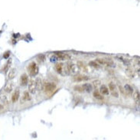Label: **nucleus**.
<instances>
[{"label": "nucleus", "mask_w": 140, "mask_h": 140, "mask_svg": "<svg viewBox=\"0 0 140 140\" xmlns=\"http://www.w3.org/2000/svg\"><path fill=\"white\" fill-rule=\"evenodd\" d=\"M100 85V81H99V80H97V81H95L94 82V86L96 87H99Z\"/></svg>", "instance_id": "nucleus-29"}, {"label": "nucleus", "mask_w": 140, "mask_h": 140, "mask_svg": "<svg viewBox=\"0 0 140 140\" xmlns=\"http://www.w3.org/2000/svg\"><path fill=\"white\" fill-rule=\"evenodd\" d=\"M89 64H90L91 67H95V68H98L99 67H100V64H98L97 61H90Z\"/></svg>", "instance_id": "nucleus-21"}, {"label": "nucleus", "mask_w": 140, "mask_h": 140, "mask_svg": "<svg viewBox=\"0 0 140 140\" xmlns=\"http://www.w3.org/2000/svg\"><path fill=\"white\" fill-rule=\"evenodd\" d=\"M100 93L103 94V95H108L109 94V89L103 85V86L100 87Z\"/></svg>", "instance_id": "nucleus-17"}, {"label": "nucleus", "mask_w": 140, "mask_h": 140, "mask_svg": "<svg viewBox=\"0 0 140 140\" xmlns=\"http://www.w3.org/2000/svg\"><path fill=\"white\" fill-rule=\"evenodd\" d=\"M3 109V106L2 105H0V110H2Z\"/></svg>", "instance_id": "nucleus-31"}, {"label": "nucleus", "mask_w": 140, "mask_h": 140, "mask_svg": "<svg viewBox=\"0 0 140 140\" xmlns=\"http://www.w3.org/2000/svg\"><path fill=\"white\" fill-rule=\"evenodd\" d=\"M28 90L30 93H35L36 91V84H35V80H32L28 84Z\"/></svg>", "instance_id": "nucleus-6"}, {"label": "nucleus", "mask_w": 140, "mask_h": 140, "mask_svg": "<svg viewBox=\"0 0 140 140\" xmlns=\"http://www.w3.org/2000/svg\"><path fill=\"white\" fill-rule=\"evenodd\" d=\"M9 52H7V53H6V54H4V57H5V58H8V57H9Z\"/></svg>", "instance_id": "nucleus-30"}, {"label": "nucleus", "mask_w": 140, "mask_h": 140, "mask_svg": "<svg viewBox=\"0 0 140 140\" xmlns=\"http://www.w3.org/2000/svg\"><path fill=\"white\" fill-rule=\"evenodd\" d=\"M57 60H59V58H58V57L57 56H53V57H51V61H57Z\"/></svg>", "instance_id": "nucleus-28"}, {"label": "nucleus", "mask_w": 140, "mask_h": 140, "mask_svg": "<svg viewBox=\"0 0 140 140\" xmlns=\"http://www.w3.org/2000/svg\"><path fill=\"white\" fill-rule=\"evenodd\" d=\"M74 90H77V91H80V92H83L84 91L82 86H76V87H74Z\"/></svg>", "instance_id": "nucleus-25"}, {"label": "nucleus", "mask_w": 140, "mask_h": 140, "mask_svg": "<svg viewBox=\"0 0 140 140\" xmlns=\"http://www.w3.org/2000/svg\"><path fill=\"white\" fill-rule=\"evenodd\" d=\"M0 100H1L3 104H8V100H7V97H6L5 96H1L0 97Z\"/></svg>", "instance_id": "nucleus-23"}, {"label": "nucleus", "mask_w": 140, "mask_h": 140, "mask_svg": "<svg viewBox=\"0 0 140 140\" xmlns=\"http://www.w3.org/2000/svg\"><path fill=\"white\" fill-rule=\"evenodd\" d=\"M28 75L27 74H23L22 76H21L20 78V84L22 86H26L28 84Z\"/></svg>", "instance_id": "nucleus-8"}, {"label": "nucleus", "mask_w": 140, "mask_h": 140, "mask_svg": "<svg viewBox=\"0 0 140 140\" xmlns=\"http://www.w3.org/2000/svg\"><path fill=\"white\" fill-rule=\"evenodd\" d=\"M82 87H83L84 91H86V92H91L92 90H93L92 85L90 84H84L82 85Z\"/></svg>", "instance_id": "nucleus-13"}, {"label": "nucleus", "mask_w": 140, "mask_h": 140, "mask_svg": "<svg viewBox=\"0 0 140 140\" xmlns=\"http://www.w3.org/2000/svg\"><path fill=\"white\" fill-rule=\"evenodd\" d=\"M28 71L29 74L32 77L35 76L38 73V67H37V64L35 62H32L28 65Z\"/></svg>", "instance_id": "nucleus-1"}, {"label": "nucleus", "mask_w": 140, "mask_h": 140, "mask_svg": "<svg viewBox=\"0 0 140 140\" xmlns=\"http://www.w3.org/2000/svg\"><path fill=\"white\" fill-rule=\"evenodd\" d=\"M126 74H128V76L129 77H134V74H133L132 70V69H129V68L126 70Z\"/></svg>", "instance_id": "nucleus-24"}, {"label": "nucleus", "mask_w": 140, "mask_h": 140, "mask_svg": "<svg viewBox=\"0 0 140 140\" xmlns=\"http://www.w3.org/2000/svg\"><path fill=\"white\" fill-rule=\"evenodd\" d=\"M89 80V77L87 76H83V75H77L74 77V80L76 81H83Z\"/></svg>", "instance_id": "nucleus-14"}, {"label": "nucleus", "mask_w": 140, "mask_h": 140, "mask_svg": "<svg viewBox=\"0 0 140 140\" xmlns=\"http://www.w3.org/2000/svg\"><path fill=\"white\" fill-rule=\"evenodd\" d=\"M4 90L5 92H7V93H10V92L13 90V84L12 83H9L8 84H6Z\"/></svg>", "instance_id": "nucleus-18"}, {"label": "nucleus", "mask_w": 140, "mask_h": 140, "mask_svg": "<svg viewBox=\"0 0 140 140\" xmlns=\"http://www.w3.org/2000/svg\"><path fill=\"white\" fill-rule=\"evenodd\" d=\"M56 85L53 83H46L44 85V89L46 92H52L55 90Z\"/></svg>", "instance_id": "nucleus-4"}, {"label": "nucleus", "mask_w": 140, "mask_h": 140, "mask_svg": "<svg viewBox=\"0 0 140 140\" xmlns=\"http://www.w3.org/2000/svg\"><path fill=\"white\" fill-rule=\"evenodd\" d=\"M35 84H36V90H42L43 88V85H42V79L39 77H37L36 80H35Z\"/></svg>", "instance_id": "nucleus-9"}, {"label": "nucleus", "mask_w": 140, "mask_h": 140, "mask_svg": "<svg viewBox=\"0 0 140 140\" xmlns=\"http://www.w3.org/2000/svg\"><path fill=\"white\" fill-rule=\"evenodd\" d=\"M44 59H45V56H44V54H40V55H38V60L40 61H44Z\"/></svg>", "instance_id": "nucleus-27"}, {"label": "nucleus", "mask_w": 140, "mask_h": 140, "mask_svg": "<svg viewBox=\"0 0 140 140\" xmlns=\"http://www.w3.org/2000/svg\"><path fill=\"white\" fill-rule=\"evenodd\" d=\"M57 56L58 57L59 59H70V56H69L68 54H64V53H61V52H58V53H56Z\"/></svg>", "instance_id": "nucleus-15"}, {"label": "nucleus", "mask_w": 140, "mask_h": 140, "mask_svg": "<svg viewBox=\"0 0 140 140\" xmlns=\"http://www.w3.org/2000/svg\"><path fill=\"white\" fill-rule=\"evenodd\" d=\"M93 97H95V98H97V99H98V100H102L103 99V96L99 93L98 91H95L94 93H93Z\"/></svg>", "instance_id": "nucleus-20"}, {"label": "nucleus", "mask_w": 140, "mask_h": 140, "mask_svg": "<svg viewBox=\"0 0 140 140\" xmlns=\"http://www.w3.org/2000/svg\"><path fill=\"white\" fill-rule=\"evenodd\" d=\"M15 75H16V69L13 68V69L9 70V72L8 74V79L9 80H12L13 78L15 77Z\"/></svg>", "instance_id": "nucleus-12"}, {"label": "nucleus", "mask_w": 140, "mask_h": 140, "mask_svg": "<svg viewBox=\"0 0 140 140\" xmlns=\"http://www.w3.org/2000/svg\"><path fill=\"white\" fill-rule=\"evenodd\" d=\"M11 64H12V60L10 59L8 62L6 63L5 66L4 67V71L5 73H7V71L9 70V68H10V67H11Z\"/></svg>", "instance_id": "nucleus-19"}, {"label": "nucleus", "mask_w": 140, "mask_h": 140, "mask_svg": "<svg viewBox=\"0 0 140 140\" xmlns=\"http://www.w3.org/2000/svg\"><path fill=\"white\" fill-rule=\"evenodd\" d=\"M97 61H98L100 64H106V65H108V66H110V67H113L114 66V63L110 59H107V58L97 59Z\"/></svg>", "instance_id": "nucleus-5"}, {"label": "nucleus", "mask_w": 140, "mask_h": 140, "mask_svg": "<svg viewBox=\"0 0 140 140\" xmlns=\"http://www.w3.org/2000/svg\"><path fill=\"white\" fill-rule=\"evenodd\" d=\"M67 71L68 74L75 75L77 72V67L76 66V64H74L73 63H68L67 65Z\"/></svg>", "instance_id": "nucleus-2"}, {"label": "nucleus", "mask_w": 140, "mask_h": 140, "mask_svg": "<svg viewBox=\"0 0 140 140\" xmlns=\"http://www.w3.org/2000/svg\"><path fill=\"white\" fill-rule=\"evenodd\" d=\"M133 97H134V100H135V101L136 102V103H139V92L136 91L135 93H134Z\"/></svg>", "instance_id": "nucleus-22"}, {"label": "nucleus", "mask_w": 140, "mask_h": 140, "mask_svg": "<svg viewBox=\"0 0 140 140\" xmlns=\"http://www.w3.org/2000/svg\"><path fill=\"white\" fill-rule=\"evenodd\" d=\"M20 97V91H19V88H16L15 92L13 93L12 96V101L13 103H15L16 101H18L19 98Z\"/></svg>", "instance_id": "nucleus-7"}, {"label": "nucleus", "mask_w": 140, "mask_h": 140, "mask_svg": "<svg viewBox=\"0 0 140 140\" xmlns=\"http://www.w3.org/2000/svg\"><path fill=\"white\" fill-rule=\"evenodd\" d=\"M55 69H56V71L58 74H62L63 72H64V66H63V64H57L56 66H55Z\"/></svg>", "instance_id": "nucleus-11"}, {"label": "nucleus", "mask_w": 140, "mask_h": 140, "mask_svg": "<svg viewBox=\"0 0 140 140\" xmlns=\"http://www.w3.org/2000/svg\"><path fill=\"white\" fill-rule=\"evenodd\" d=\"M22 101H28L31 100V97H30V94L28 91H25L23 93V96H22Z\"/></svg>", "instance_id": "nucleus-16"}, {"label": "nucleus", "mask_w": 140, "mask_h": 140, "mask_svg": "<svg viewBox=\"0 0 140 140\" xmlns=\"http://www.w3.org/2000/svg\"><path fill=\"white\" fill-rule=\"evenodd\" d=\"M78 67H79L80 69H84V70H86V67H85L84 64L82 63V62H78Z\"/></svg>", "instance_id": "nucleus-26"}, {"label": "nucleus", "mask_w": 140, "mask_h": 140, "mask_svg": "<svg viewBox=\"0 0 140 140\" xmlns=\"http://www.w3.org/2000/svg\"><path fill=\"white\" fill-rule=\"evenodd\" d=\"M124 91L129 95H131L133 93V88L129 84H126L124 86Z\"/></svg>", "instance_id": "nucleus-10"}, {"label": "nucleus", "mask_w": 140, "mask_h": 140, "mask_svg": "<svg viewBox=\"0 0 140 140\" xmlns=\"http://www.w3.org/2000/svg\"><path fill=\"white\" fill-rule=\"evenodd\" d=\"M109 89L111 92L112 95L115 97H119V91L117 90V87L116 86V84L113 83H110L109 84Z\"/></svg>", "instance_id": "nucleus-3"}]
</instances>
